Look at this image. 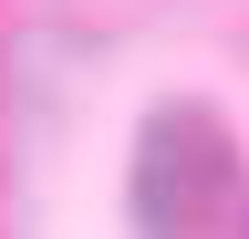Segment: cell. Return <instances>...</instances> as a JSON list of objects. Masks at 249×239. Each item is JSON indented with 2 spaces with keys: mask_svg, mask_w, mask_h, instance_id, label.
<instances>
[{
  "mask_svg": "<svg viewBox=\"0 0 249 239\" xmlns=\"http://www.w3.org/2000/svg\"><path fill=\"white\" fill-rule=\"evenodd\" d=\"M229 208H249L239 146L208 114H156L145 156H135V219H145V239H229L218 229Z\"/></svg>",
  "mask_w": 249,
  "mask_h": 239,
  "instance_id": "1",
  "label": "cell"
}]
</instances>
